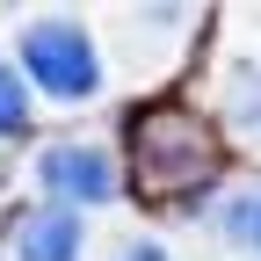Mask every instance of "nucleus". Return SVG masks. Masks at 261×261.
<instances>
[{
    "instance_id": "nucleus-1",
    "label": "nucleus",
    "mask_w": 261,
    "mask_h": 261,
    "mask_svg": "<svg viewBox=\"0 0 261 261\" xmlns=\"http://www.w3.org/2000/svg\"><path fill=\"white\" fill-rule=\"evenodd\" d=\"M218 160L225 145L189 102H152L130 116V174H138V196H152V203H181V196L211 189Z\"/></svg>"
},
{
    "instance_id": "nucleus-2",
    "label": "nucleus",
    "mask_w": 261,
    "mask_h": 261,
    "mask_svg": "<svg viewBox=\"0 0 261 261\" xmlns=\"http://www.w3.org/2000/svg\"><path fill=\"white\" fill-rule=\"evenodd\" d=\"M22 73L37 80L51 102H94V94H102V51H94L87 22L37 15V22H22Z\"/></svg>"
},
{
    "instance_id": "nucleus-3",
    "label": "nucleus",
    "mask_w": 261,
    "mask_h": 261,
    "mask_svg": "<svg viewBox=\"0 0 261 261\" xmlns=\"http://www.w3.org/2000/svg\"><path fill=\"white\" fill-rule=\"evenodd\" d=\"M37 189L51 196L58 211H94V203H116V160L94 145V138H58L37 152Z\"/></svg>"
},
{
    "instance_id": "nucleus-4",
    "label": "nucleus",
    "mask_w": 261,
    "mask_h": 261,
    "mask_svg": "<svg viewBox=\"0 0 261 261\" xmlns=\"http://www.w3.org/2000/svg\"><path fill=\"white\" fill-rule=\"evenodd\" d=\"M15 261H80V211H58V203H29L8 225Z\"/></svg>"
},
{
    "instance_id": "nucleus-5",
    "label": "nucleus",
    "mask_w": 261,
    "mask_h": 261,
    "mask_svg": "<svg viewBox=\"0 0 261 261\" xmlns=\"http://www.w3.org/2000/svg\"><path fill=\"white\" fill-rule=\"evenodd\" d=\"M218 225H225V240H232L240 254H261V181H254V189H240L232 203L218 211Z\"/></svg>"
},
{
    "instance_id": "nucleus-6",
    "label": "nucleus",
    "mask_w": 261,
    "mask_h": 261,
    "mask_svg": "<svg viewBox=\"0 0 261 261\" xmlns=\"http://www.w3.org/2000/svg\"><path fill=\"white\" fill-rule=\"evenodd\" d=\"M225 109L240 130H261V65H232L225 73Z\"/></svg>"
},
{
    "instance_id": "nucleus-7",
    "label": "nucleus",
    "mask_w": 261,
    "mask_h": 261,
    "mask_svg": "<svg viewBox=\"0 0 261 261\" xmlns=\"http://www.w3.org/2000/svg\"><path fill=\"white\" fill-rule=\"evenodd\" d=\"M29 80H22V65H0V130H8V138H22L29 130Z\"/></svg>"
},
{
    "instance_id": "nucleus-8",
    "label": "nucleus",
    "mask_w": 261,
    "mask_h": 261,
    "mask_svg": "<svg viewBox=\"0 0 261 261\" xmlns=\"http://www.w3.org/2000/svg\"><path fill=\"white\" fill-rule=\"evenodd\" d=\"M116 261H167V247H160V240H123Z\"/></svg>"
}]
</instances>
